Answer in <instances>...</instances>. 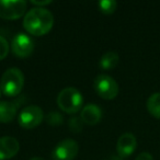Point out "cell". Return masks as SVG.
<instances>
[{"instance_id":"7402d4cb","label":"cell","mask_w":160,"mask_h":160,"mask_svg":"<svg viewBox=\"0 0 160 160\" xmlns=\"http://www.w3.org/2000/svg\"><path fill=\"white\" fill-rule=\"evenodd\" d=\"M0 93H1V89H0Z\"/></svg>"},{"instance_id":"277c9868","label":"cell","mask_w":160,"mask_h":160,"mask_svg":"<svg viewBox=\"0 0 160 160\" xmlns=\"http://www.w3.org/2000/svg\"><path fill=\"white\" fill-rule=\"evenodd\" d=\"M93 86L98 96L105 100H113L118 94V82L112 77L104 73L97 76Z\"/></svg>"},{"instance_id":"5b68a950","label":"cell","mask_w":160,"mask_h":160,"mask_svg":"<svg viewBox=\"0 0 160 160\" xmlns=\"http://www.w3.org/2000/svg\"><path fill=\"white\" fill-rule=\"evenodd\" d=\"M44 118L43 110L38 105H28L20 112L18 122L21 127L25 129H32L38 126Z\"/></svg>"},{"instance_id":"4fadbf2b","label":"cell","mask_w":160,"mask_h":160,"mask_svg":"<svg viewBox=\"0 0 160 160\" xmlns=\"http://www.w3.org/2000/svg\"><path fill=\"white\" fill-rule=\"evenodd\" d=\"M118 60H120V57H118V54L116 52H107L101 57L100 67L104 70H110V69L115 68L116 65L118 64Z\"/></svg>"},{"instance_id":"8fae6325","label":"cell","mask_w":160,"mask_h":160,"mask_svg":"<svg viewBox=\"0 0 160 160\" xmlns=\"http://www.w3.org/2000/svg\"><path fill=\"white\" fill-rule=\"evenodd\" d=\"M20 144L17 138L11 136L0 137V160L11 159L19 152Z\"/></svg>"},{"instance_id":"d6986e66","label":"cell","mask_w":160,"mask_h":160,"mask_svg":"<svg viewBox=\"0 0 160 160\" xmlns=\"http://www.w3.org/2000/svg\"><path fill=\"white\" fill-rule=\"evenodd\" d=\"M53 2L52 0H41V1H38V0H32L31 1V3L32 5H34L35 7H38V8H44L45 6H48V5H51V3Z\"/></svg>"},{"instance_id":"ba28073f","label":"cell","mask_w":160,"mask_h":160,"mask_svg":"<svg viewBox=\"0 0 160 160\" xmlns=\"http://www.w3.org/2000/svg\"><path fill=\"white\" fill-rule=\"evenodd\" d=\"M12 52L19 58H27L33 53L34 42L29 35L24 33H18L11 43Z\"/></svg>"},{"instance_id":"52a82bcc","label":"cell","mask_w":160,"mask_h":160,"mask_svg":"<svg viewBox=\"0 0 160 160\" xmlns=\"http://www.w3.org/2000/svg\"><path fill=\"white\" fill-rule=\"evenodd\" d=\"M79 151V145L71 138L59 142L52 151L53 160H73Z\"/></svg>"},{"instance_id":"7a4b0ae2","label":"cell","mask_w":160,"mask_h":160,"mask_svg":"<svg viewBox=\"0 0 160 160\" xmlns=\"http://www.w3.org/2000/svg\"><path fill=\"white\" fill-rule=\"evenodd\" d=\"M24 87V75L17 67H12L5 71L0 81V89L7 97H18Z\"/></svg>"},{"instance_id":"5bb4252c","label":"cell","mask_w":160,"mask_h":160,"mask_svg":"<svg viewBox=\"0 0 160 160\" xmlns=\"http://www.w3.org/2000/svg\"><path fill=\"white\" fill-rule=\"evenodd\" d=\"M147 109L152 116L160 118V92L152 93L147 100Z\"/></svg>"},{"instance_id":"30bf717a","label":"cell","mask_w":160,"mask_h":160,"mask_svg":"<svg viewBox=\"0 0 160 160\" xmlns=\"http://www.w3.org/2000/svg\"><path fill=\"white\" fill-rule=\"evenodd\" d=\"M137 146L136 137L132 133H124L120 136L116 144V150L121 158H126L134 152Z\"/></svg>"},{"instance_id":"7c38bea8","label":"cell","mask_w":160,"mask_h":160,"mask_svg":"<svg viewBox=\"0 0 160 160\" xmlns=\"http://www.w3.org/2000/svg\"><path fill=\"white\" fill-rule=\"evenodd\" d=\"M80 118L82 120V122L87 125H96L102 118V111L97 104L93 103H89V104L85 105L81 110L80 113Z\"/></svg>"},{"instance_id":"9c48e42d","label":"cell","mask_w":160,"mask_h":160,"mask_svg":"<svg viewBox=\"0 0 160 160\" xmlns=\"http://www.w3.org/2000/svg\"><path fill=\"white\" fill-rule=\"evenodd\" d=\"M23 101L24 97H19L13 101H0V123L12 122Z\"/></svg>"},{"instance_id":"ffe728a7","label":"cell","mask_w":160,"mask_h":160,"mask_svg":"<svg viewBox=\"0 0 160 160\" xmlns=\"http://www.w3.org/2000/svg\"><path fill=\"white\" fill-rule=\"evenodd\" d=\"M135 160H153V157L149 152L144 151V152H140L139 155L136 157Z\"/></svg>"},{"instance_id":"e0dca14e","label":"cell","mask_w":160,"mask_h":160,"mask_svg":"<svg viewBox=\"0 0 160 160\" xmlns=\"http://www.w3.org/2000/svg\"><path fill=\"white\" fill-rule=\"evenodd\" d=\"M83 124L85 123L82 122L81 118H77V116H73V118H69L68 121V127L71 132L73 133H80V132L83 129Z\"/></svg>"},{"instance_id":"2e32d148","label":"cell","mask_w":160,"mask_h":160,"mask_svg":"<svg viewBox=\"0 0 160 160\" xmlns=\"http://www.w3.org/2000/svg\"><path fill=\"white\" fill-rule=\"evenodd\" d=\"M45 120H46L47 124L52 125V126H59V125H62L64 123V118L57 111L49 112L46 115V118H45Z\"/></svg>"},{"instance_id":"6da1fadb","label":"cell","mask_w":160,"mask_h":160,"mask_svg":"<svg viewBox=\"0 0 160 160\" xmlns=\"http://www.w3.org/2000/svg\"><path fill=\"white\" fill-rule=\"evenodd\" d=\"M54 25V17L49 10L45 8L34 7L25 13L23 18V27L25 31L34 36L47 34Z\"/></svg>"},{"instance_id":"3957f363","label":"cell","mask_w":160,"mask_h":160,"mask_svg":"<svg viewBox=\"0 0 160 160\" xmlns=\"http://www.w3.org/2000/svg\"><path fill=\"white\" fill-rule=\"evenodd\" d=\"M83 104L82 94L76 88L67 87L58 93L57 105L62 112L68 114H75L81 110Z\"/></svg>"},{"instance_id":"8992f818","label":"cell","mask_w":160,"mask_h":160,"mask_svg":"<svg viewBox=\"0 0 160 160\" xmlns=\"http://www.w3.org/2000/svg\"><path fill=\"white\" fill-rule=\"evenodd\" d=\"M27 2L24 0H0V18L17 20L25 14Z\"/></svg>"},{"instance_id":"9a60e30c","label":"cell","mask_w":160,"mask_h":160,"mask_svg":"<svg viewBox=\"0 0 160 160\" xmlns=\"http://www.w3.org/2000/svg\"><path fill=\"white\" fill-rule=\"evenodd\" d=\"M99 9L104 14H112L116 10L118 2L115 0H101L98 3Z\"/></svg>"},{"instance_id":"ac0fdd59","label":"cell","mask_w":160,"mask_h":160,"mask_svg":"<svg viewBox=\"0 0 160 160\" xmlns=\"http://www.w3.org/2000/svg\"><path fill=\"white\" fill-rule=\"evenodd\" d=\"M9 53V44L3 36L0 35V60L5 59Z\"/></svg>"},{"instance_id":"44dd1931","label":"cell","mask_w":160,"mask_h":160,"mask_svg":"<svg viewBox=\"0 0 160 160\" xmlns=\"http://www.w3.org/2000/svg\"><path fill=\"white\" fill-rule=\"evenodd\" d=\"M30 160H45V159H43L42 157H33V158H31Z\"/></svg>"}]
</instances>
